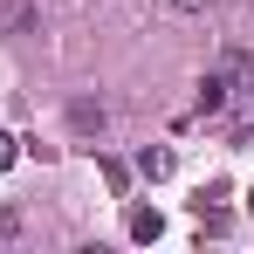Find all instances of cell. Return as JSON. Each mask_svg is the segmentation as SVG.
Instances as JSON below:
<instances>
[{
	"mask_svg": "<svg viewBox=\"0 0 254 254\" xmlns=\"http://www.w3.org/2000/svg\"><path fill=\"white\" fill-rule=\"evenodd\" d=\"M241 89H248V55H227L206 83H199V117H220V110H227Z\"/></svg>",
	"mask_w": 254,
	"mask_h": 254,
	"instance_id": "6da1fadb",
	"label": "cell"
},
{
	"mask_svg": "<svg viewBox=\"0 0 254 254\" xmlns=\"http://www.w3.org/2000/svg\"><path fill=\"white\" fill-rule=\"evenodd\" d=\"M165 234V213L158 206H130V241H158Z\"/></svg>",
	"mask_w": 254,
	"mask_h": 254,
	"instance_id": "7a4b0ae2",
	"label": "cell"
},
{
	"mask_svg": "<svg viewBox=\"0 0 254 254\" xmlns=\"http://www.w3.org/2000/svg\"><path fill=\"white\" fill-rule=\"evenodd\" d=\"M137 179H172V151L165 144H144L137 151Z\"/></svg>",
	"mask_w": 254,
	"mask_h": 254,
	"instance_id": "3957f363",
	"label": "cell"
},
{
	"mask_svg": "<svg viewBox=\"0 0 254 254\" xmlns=\"http://www.w3.org/2000/svg\"><path fill=\"white\" fill-rule=\"evenodd\" d=\"M69 124H76V130H103L110 117H103V103H89V96H83V103H69Z\"/></svg>",
	"mask_w": 254,
	"mask_h": 254,
	"instance_id": "277c9868",
	"label": "cell"
},
{
	"mask_svg": "<svg viewBox=\"0 0 254 254\" xmlns=\"http://www.w3.org/2000/svg\"><path fill=\"white\" fill-rule=\"evenodd\" d=\"M21 28H35V7H28V0H14V7H7V35H21Z\"/></svg>",
	"mask_w": 254,
	"mask_h": 254,
	"instance_id": "5b68a950",
	"label": "cell"
},
{
	"mask_svg": "<svg viewBox=\"0 0 254 254\" xmlns=\"http://www.w3.org/2000/svg\"><path fill=\"white\" fill-rule=\"evenodd\" d=\"M14 158H21V137H14V130H0V172L14 165Z\"/></svg>",
	"mask_w": 254,
	"mask_h": 254,
	"instance_id": "8992f818",
	"label": "cell"
},
{
	"mask_svg": "<svg viewBox=\"0 0 254 254\" xmlns=\"http://www.w3.org/2000/svg\"><path fill=\"white\" fill-rule=\"evenodd\" d=\"M172 7H179V14H206L213 0H172Z\"/></svg>",
	"mask_w": 254,
	"mask_h": 254,
	"instance_id": "52a82bcc",
	"label": "cell"
},
{
	"mask_svg": "<svg viewBox=\"0 0 254 254\" xmlns=\"http://www.w3.org/2000/svg\"><path fill=\"white\" fill-rule=\"evenodd\" d=\"M248 213H254V186H248Z\"/></svg>",
	"mask_w": 254,
	"mask_h": 254,
	"instance_id": "ba28073f",
	"label": "cell"
}]
</instances>
